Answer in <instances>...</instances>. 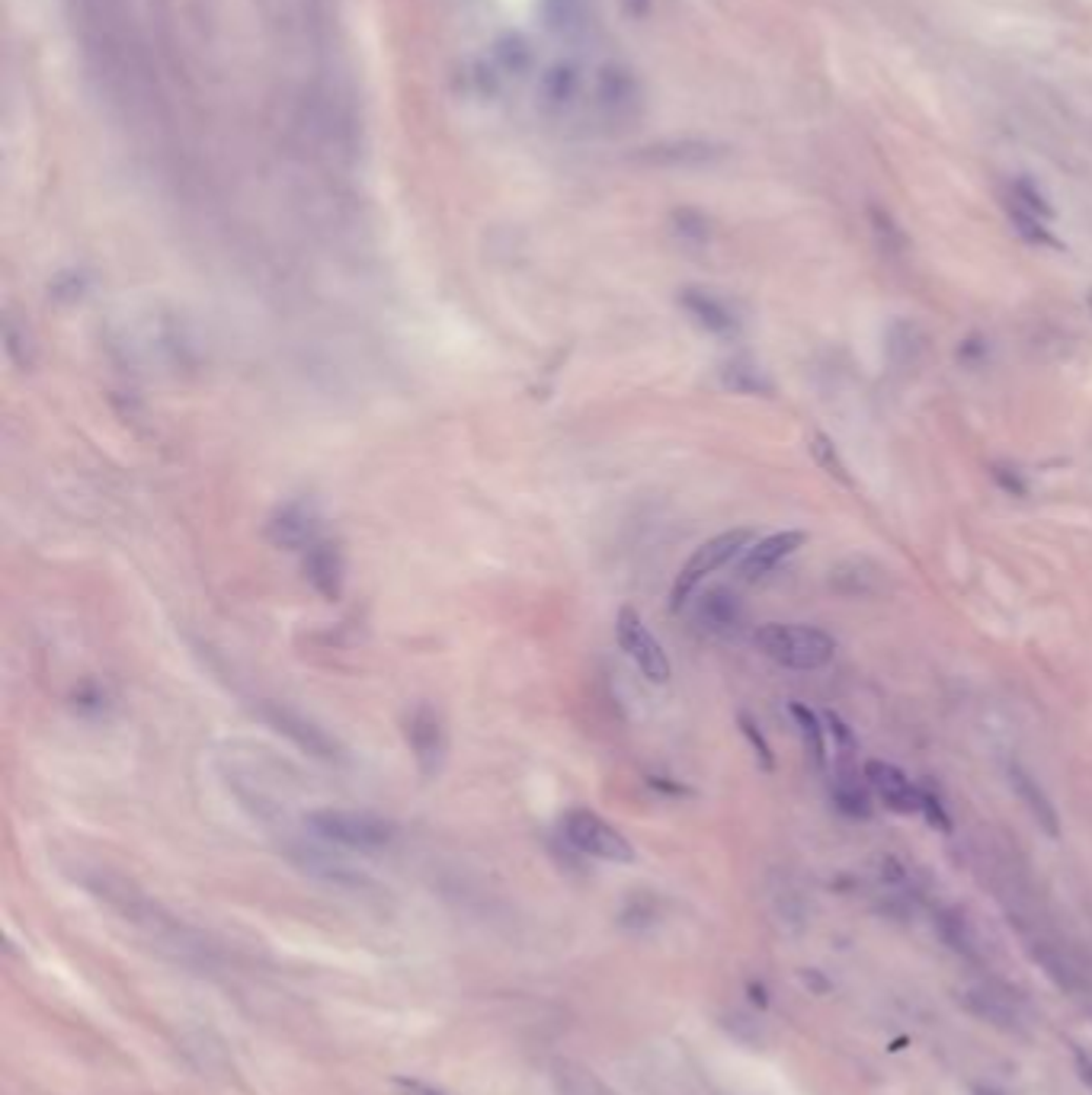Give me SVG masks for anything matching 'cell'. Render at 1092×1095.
Returning <instances> with one entry per match:
<instances>
[{"label": "cell", "instance_id": "obj_32", "mask_svg": "<svg viewBox=\"0 0 1092 1095\" xmlns=\"http://www.w3.org/2000/svg\"><path fill=\"white\" fill-rule=\"evenodd\" d=\"M1079 1079H1083V1086L1092 1092V1060H1086V1057L1079 1060Z\"/></svg>", "mask_w": 1092, "mask_h": 1095}, {"label": "cell", "instance_id": "obj_11", "mask_svg": "<svg viewBox=\"0 0 1092 1095\" xmlns=\"http://www.w3.org/2000/svg\"><path fill=\"white\" fill-rule=\"evenodd\" d=\"M805 541H808V535H805V532H798V529L775 532V535H769V538L753 541V544L747 548L743 561H740V574H743L747 580H759V577H766L769 571H775V568L782 564L786 558H792V555L798 552V548H801Z\"/></svg>", "mask_w": 1092, "mask_h": 1095}, {"label": "cell", "instance_id": "obj_22", "mask_svg": "<svg viewBox=\"0 0 1092 1095\" xmlns=\"http://www.w3.org/2000/svg\"><path fill=\"white\" fill-rule=\"evenodd\" d=\"M1009 221L1016 224V231L1022 234V238H1026L1029 244L1060 247V244H1057V238L1051 234V227H1048V221H1045V218L1029 215V212H1022V208H1016V205H1009Z\"/></svg>", "mask_w": 1092, "mask_h": 1095}, {"label": "cell", "instance_id": "obj_14", "mask_svg": "<svg viewBox=\"0 0 1092 1095\" xmlns=\"http://www.w3.org/2000/svg\"><path fill=\"white\" fill-rule=\"evenodd\" d=\"M1009 781H1012V792L1019 795V801L1026 804V811L1032 814V820L1048 833V836H1060V820H1057V811L1051 804V798L1045 795V789L1038 785V778H1032V772H1026L1019 762L1009 765Z\"/></svg>", "mask_w": 1092, "mask_h": 1095}, {"label": "cell", "instance_id": "obj_33", "mask_svg": "<svg viewBox=\"0 0 1092 1095\" xmlns=\"http://www.w3.org/2000/svg\"><path fill=\"white\" fill-rule=\"evenodd\" d=\"M1086 304H1089V311H1092V288L1086 292Z\"/></svg>", "mask_w": 1092, "mask_h": 1095}, {"label": "cell", "instance_id": "obj_34", "mask_svg": "<svg viewBox=\"0 0 1092 1095\" xmlns=\"http://www.w3.org/2000/svg\"><path fill=\"white\" fill-rule=\"evenodd\" d=\"M984 1095H993V1092H984Z\"/></svg>", "mask_w": 1092, "mask_h": 1095}, {"label": "cell", "instance_id": "obj_6", "mask_svg": "<svg viewBox=\"0 0 1092 1095\" xmlns=\"http://www.w3.org/2000/svg\"><path fill=\"white\" fill-rule=\"evenodd\" d=\"M260 718L276 731L282 734L285 740H292L301 753L315 756L321 762H343L346 753L343 746L337 743V737H331L321 724H315L311 718H304L301 712L289 709V705H279V701H263L260 705Z\"/></svg>", "mask_w": 1092, "mask_h": 1095}, {"label": "cell", "instance_id": "obj_15", "mask_svg": "<svg viewBox=\"0 0 1092 1095\" xmlns=\"http://www.w3.org/2000/svg\"><path fill=\"white\" fill-rule=\"evenodd\" d=\"M866 778V775H862ZM849 769V762H842V769L833 778V804L846 814V817H859L866 820L872 814V798L866 781Z\"/></svg>", "mask_w": 1092, "mask_h": 1095}, {"label": "cell", "instance_id": "obj_29", "mask_svg": "<svg viewBox=\"0 0 1092 1095\" xmlns=\"http://www.w3.org/2000/svg\"><path fill=\"white\" fill-rule=\"evenodd\" d=\"M872 221H875V231H878L881 244H888V247H904V234L897 231V224L891 221L888 212L875 208V212H872Z\"/></svg>", "mask_w": 1092, "mask_h": 1095}, {"label": "cell", "instance_id": "obj_27", "mask_svg": "<svg viewBox=\"0 0 1092 1095\" xmlns=\"http://www.w3.org/2000/svg\"><path fill=\"white\" fill-rule=\"evenodd\" d=\"M990 475H993V481L1009 494V497H1026L1029 494V484L1022 481V475L1016 472V467H1009V464H993L990 467Z\"/></svg>", "mask_w": 1092, "mask_h": 1095}, {"label": "cell", "instance_id": "obj_28", "mask_svg": "<svg viewBox=\"0 0 1092 1095\" xmlns=\"http://www.w3.org/2000/svg\"><path fill=\"white\" fill-rule=\"evenodd\" d=\"M919 811L926 814V820H929L932 827H939V830H952V820H949V814H946L942 801L935 798L929 789H919Z\"/></svg>", "mask_w": 1092, "mask_h": 1095}, {"label": "cell", "instance_id": "obj_3", "mask_svg": "<svg viewBox=\"0 0 1092 1095\" xmlns=\"http://www.w3.org/2000/svg\"><path fill=\"white\" fill-rule=\"evenodd\" d=\"M753 529H731V532H721L709 541H701L695 552L689 555V561L682 564V571L676 574V583H673V593H670V609L679 612L692 596L695 590L701 586V580H706L709 574H715L718 568L731 564L737 555H743V548L753 544Z\"/></svg>", "mask_w": 1092, "mask_h": 1095}, {"label": "cell", "instance_id": "obj_13", "mask_svg": "<svg viewBox=\"0 0 1092 1095\" xmlns=\"http://www.w3.org/2000/svg\"><path fill=\"white\" fill-rule=\"evenodd\" d=\"M679 304L686 307V315H689L701 331H709V334H715V337H734V334H737L734 311H731L721 298H715L712 292H706V288H682Z\"/></svg>", "mask_w": 1092, "mask_h": 1095}, {"label": "cell", "instance_id": "obj_7", "mask_svg": "<svg viewBox=\"0 0 1092 1095\" xmlns=\"http://www.w3.org/2000/svg\"><path fill=\"white\" fill-rule=\"evenodd\" d=\"M266 538L285 552H304L321 538V513L311 500H289L266 519Z\"/></svg>", "mask_w": 1092, "mask_h": 1095}, {"label": "cell", "instance_id": "obj_10", "mask_svg": "<svg viewBox=\"0 0 1092 1095\" xmlns=\"http://www.w3.org/2000/svg\"><path fill=\"white\" fill-rule=\"evenodd\" d=\"M866 781L875 789V795L891 808L894 814H919V789L891 762L869 759L866 762Z\"/></svg>", "mask_w": 1092, "mask_h": 1095}, {"label": "cell", "instance_id": "obj_25", "mask_svg": "<svg viewBox=\"0 0 1092 1095\" xmlns=\"http://www.w3.org/2000/svg\"><path fill=\"white\" fill-rule=\"evenodd\" d=\"M4 350H7V356L14 359L17 369L29 372L36 365V343H33L29 331H17L14 324H7L4 327Z\"/></svg>", "mask_w": 1092, "mask_h": 1095}, {"label": "cell", "instance_id": "obj_12", "mask_svg": "<svg viewBox=\"0 0 1092 1095\" xmlns=\"http://www.w3.org/2000/svg\"><path fill=\"white\" fill-rule=\"evenodd\" d=\"M692 599H695L698 624L712 635H734L743 624V605H740L737 593L728 586H712Z\"/></svg>", "mask_w": 1092, "mask_h": 1095}, {"label": "cell", "instance_id": "obj_4", "mask_svg": "<svg viewBox=\"0 0 1092 1095\" xmlns=\"http://www.w3.org/2000/svg\"><path fill=\"white\" fill-rule=\"evenodd\" d=\"M561 830H564V839L577 852H583L590 858H599V862H615V865L635 862V845L629 842V836L621 830H615L596 811H587V808L568 811L564 820H561Z\"/></svg>", "mask_w": 1092, "mask_h": 1095}, {"label": "cell", "instance_id": "obj_18", "mask_svg": "<svg viewBox=\"0 0 1092 1095\" xmlns=\"http://www.w3.org/2000/svg\"><path fill=\"white\" fill-rule=\"evenodd\" d=\"M721 384L731 387L734 395H759L769 398L772 395V378L766 375V369H759L753 359H731L721 369Z\"/></svg>", "mask_w": 1092, "mask_h": 1095}, {"label": "cell", "instance_id": "obj_19", "mask_svg": "<svg viewBox=\"0 0 1092 1095\" xmlns=\"http://www.w3.org/2000/svg\"><path fill=\"white\" fill-rule=\"evenodd\" d=\"M878 568H872L866 558H852L846 564H839L836 571H830V586L839 590L842 596H866L878 590Z\"/></svg>", "mask_w": 1092, "mask_h": 1095}, {"label": "cell", "instance_id": "obj_24", "mask_svg": "<svg viewBox=\"0 0 1092 1095\" xmlns=\"http://www.w3.org/2000/svg\"><path fill=\"white\" fill-rule=\"evenodd\" d=\"M939 929H942V938L961 955H977V942H974V932L968 929V922L955 913H942L939 916Z\"/></svg>", "mask_w": 1092, "mask_h": 1095}, {"label": "cell", "instance_id": "obj_26", "mask_svg": "<svg viewBox=\"0 0 1092 1095\" xmlns=\"http://www.w3.org/2000/svg\"><path fill=\"white\" fill-rule=\"evenodd\" d=\"M737 724H740V734L750 740V746H753V753H756L759 765H762L766 772H772V769H775V756H772V746H769V740L762 737L759 724H756L750 715H740V718H737Z\"/></svg>", "mask_w": 1092, "mask_h": 1095}, {"label": "cell", "instance_id": "obj_2", "mask_svg": "<svg viewBox=\"0 0 1092 1095\" xmlns=\"http://www.w3.org/2000/svg\"><path fill=\"white\" fill-rule=\"evenodd\" d=\"M304 823L318 839L334 842L340 849H353V852H378L384 845H392L398 833L395 823H388L384 817L369 811L324 808V811H311Z\"/></svg>", "mask_w": 1092, "mask_h": 1095}, {"label": "cell", "instance_id": "obj_16", "mask_svg": "<svg viewBox=\"0 0 1092 1095\" xmlns=\"http://www.w3.org/2000/svg\"><path fill=\"white\" fill-rule=\"evenodd\" d=\"M552 1082L558 1095H615L593 1070L574 1060H555L552 1067Z\"/></svg>", "mask_w": 1092, "mask_h": 1095}, {"label": "cell", "instance_id": "obj_21", "mask_svg": "<svg viewBox=\"0 0 1092 1095\" xmlns=\"http://www.w3.org/2000/svg\"><path fill=\"white\" fill-rule=\"evenodd\" d=\"M808 452H811V458L820 464V472H827V475L836 478L839 484L852 487L849 467H846V461H842V455H839V449H836V442H833L830 436H823V433L814 430V433L808 436Z\"/></svg>", "mask_w": 1092, "mask_h": 1095}, {"label": "cell", "instance_id": "obj_1", "mask_svg": "<svg viewBox=\"0 0 1092 1095\" xmlns=\"http://www.w3.org/2000/svg\"><path fill=\"white\" fill-rule=\"evenodd\" d=\"M753 644L772 663L789 666V670H820L836 654V641L823 629H814V624L769 621V624H759L756 629Z\"/></svg>", "mask_w": 1092, "mask_h": 1095}, {"label": "cell", "instance_id": "obj_9", "mask_svg": "<svg viewBox=\"0 0 1092 1095\" xmlns=\"http://www.w3.org/2000/svg\"><path fill=\"white\" fill-rule=\"evenodd\" d=\"M301 571H304V580L311 583V590H315L321 599L337 602L343 596L346 561H343V552H340L337 541L318 538L311 548H304V552H301Z\"/></svg>", "mask_w": 1092, "mask_h": 1095}, {"label": "cell", "instance_id": "obj_17", "mask_svg": "<svg viewBox=\"0 0 1092 1095\" xmlns=\"http://www.w3.org/2000/svg\"><path fill=\"white\" fill-rule=\"evenodd\" d=\"M965 1006L977 1015V1019H987L990 1026H999L1006 1032H1016L1019 1029V1012L1012 1009V1002L993 990H968L965 993Z\"/></svg>", "mask_w": 1092, "mask_h": 1095}, {"label": "cell", "instance_id": "obj_31", "mask_svg": "<svg viewBox=\"0 0 1092 1095\" xmlns=\"http://www.w3.org/2000/svg\"><path fill=\"white\" fill-rule=\"evenodd\" d=\"M984 356H987V343L980 337H971L958 346V359H965V362H980Z\"/></svg>", "mask_w": 1092, "mask_h": 1095}, {"label": "cell", "instance_id": "obj_20", "mask_svg": "<svg viewBox=\"0 0 1092 1095\" xmlns=\"http://www.w3.org/2000/svg\"><path fill=\"white\" fill-rule=\"evenodd\" d=\"M789 712L801 731V740H805V750H808L814 769H827V728H823V721L817 718V712L801 705V701H792Z\"/></svg>", "mask_w": 1092, "mask_h": 1095}, {"label": "cell", "instance_id": "obj_5", "mask_svg": "<svg viewBox=\"0 0 1092 1095\" xmlns=\"http://www.w3.org/2000/svg\"><path fill=\"white\" fill-rule=\"evenodd\" d=\"M615 638H618V648L626 651V657L638 666V673L654 682V685H663L670 682L673 676V666H670V657L663 651V644L654 638V632L644 624V618L635 612V609H621L618 618H615Z\"/></svg>", "mask_w": 1092, "mask_h": 1095}, {"label": "cell", "instance_id": "obj_30", "mask_svg": "<svg viewBox=\"0 0 1092 1095\" xmlns=\"http://www.w3.org/2000/svg\"><path fill=\"white\" fill-rule=\"evenodd\" d=\"M395 1089L401 1095H445L442 1089H436L423 1079H414V1076H395Z\"/></svg>", "mask_w": 1092, "mask_h": 1095}, {"label": "cell", "instance_id": "obj_8", "mask_svg": "<svg viewBox=\"0 0 1092 1095\" xmlns=\"http://www.w3.org/2000/svg\"><path fill=\"white\" fill-rule=\"evenodd\" d=\"M404 737H408V746H411L420 772L426 778L439 775V769L449 756V734H445L439 712L430 705H417L404 721Z\"/></svg>", "mask_w": 1092, "mask_h": 1095}, {"label": "cell", "instance_id": "obj_23", "mask_svg": "<svg viewBox=\"0 0 1092 1095\" xmlns=\"http://www.w3.org/2000/svg\"><path fill=\"white\" fill-rule=\"evenodd\" d=\"M1009 205H1016V208H1022V212H1029V215H1038V218H1045V221L1054 218L1051 202H1048V199L1041 196V190H1038L1035 183H1029V180H1016V183H1012Z\"/></svg>", "mask_w": 1092, "mask_h": 1095}]
</instances>
